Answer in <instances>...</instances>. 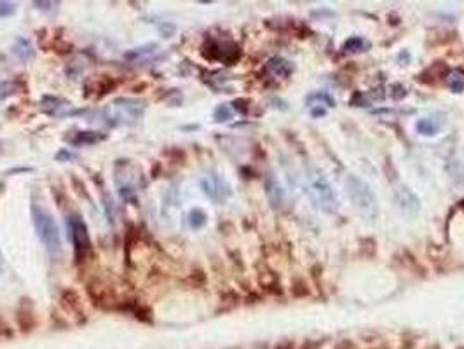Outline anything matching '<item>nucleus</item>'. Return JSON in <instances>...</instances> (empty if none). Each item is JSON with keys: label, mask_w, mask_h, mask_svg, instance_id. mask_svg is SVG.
Wrapping results in <instances>:
<instances>
[{"label": "nucleus", "mask_w": 464, "mask_h": 349, "mask_svg": "<svg viewBox=\"0 0 464 349\" xmlns=\"http://www.w3.org/2000/svg\"><path fill=\"white\" fill-rule=\"evenodd\" d=\"M307 189L311 194L312 201L320 210L326 213H335L339 210V199L335 194L333 187L328 182V178L323 175V171L316 166H307Z\"/></svg>", "instance_id": "f257e3e1"}, {"label": "nucleus", "mask_w": 464, "mask_h": 349, "mask_svg": "<svg viewBox=\"0 0 464 349\" xmlns=\"http://www.w3.org/2000/svg\"><path fill=\"white\" fill-rule=\"evenodd\" d=\"M346 191L356 211L368 222H375L379 216V205L375 199L372 189L368 183H365L361 178L351 175L346 178Z\"/></svg>", "instance_id": "f03ea898"}, {"label": "nucleus", "mask_w": 464, "mask_h": 349, "mask_svg": "<svg viewBox=\"0 0 464 349\" xmlns=\"http://www.w3.org/2000/svg\"><path fill=\"white\" fill-rule=\"evenodd\" d=\"M32 220H33L35 232H37L39 240L42 241V245L52 255H58L61 251V234H60L58 224L52 218V215L49 211L41 208V206L32 205Z\"/></svg>", "instance_id": "7ed1b4c3"}, {"label": "nucleus", "mask_w": 464, "mask_h": 349, "mask_svg": "<svg viewBox=\"0 0 464 349\" xmlns=\"http://www.w3.org/2000/svg\"><path fill=\"white\" fill-rule=\"evenodd\" d=\"M66 227H68V236L75 250V257L77 260H84L87 251L91 250V240L86 222L79 213H70L66 216Z\"/></svg>", "instance_id": "20e7f679"}, {"label": "nucleus", "mask_w": 464, "mask_h": 349, "mask_svg": "<svg viewBox=\"0 0 464 349\" xmlns=\"http://www.w3.org/2000/svg\"><path fill=\"white\" fill-rule=\"evenodd\" d=\"M145 112V101L141 100H133V98H119L112 103V107H108V122L110 119H117L116 122H129L136 121L143 116Z\"/></svg>", "instance_id": "39448f33"}, {"label": "nucleus", "mask_w": 464, "mask_h": 349, "mask_svg": "<svg viewBox=\"0 0 464 349\" xmlns=\"http://www.w3.org/2000/svg\"><path fill=\"white\" fill-rule=\"evenodd\" d=\"M206 60L222 61L224 65H234L241 58V49L231 41H211L202 47Z\"/></svg>", "instance_id": "423d86ee"}, {"label": "nucleus", "mask_w": 464, "mask_h": 349, "mask_svg": "<svg viewBox=\"0 0 464 349\" xmlns=\"http://www.w3.org/2000/svg\"><path fill=\"white\" fill-rule=\"evenodd\" d=\"M393 197L396 201V206L400 208V211L406 216H417L419 211H421V201L415 196L414 191L406 185H396L395 191H393Z\"/></svg>", "instance_id": "0eeeda50"}, {"label": "nucleus", "mask_w": 464, "mask_h": 349, "mask_svg": "<svg viewBox=\"0 0 464 349\" xmlns=\"http://www.w3.org/2000/svg\"><path fill=\"white\" fill-rule=\"evenodd\" d=\"M201 187H202V192L215 203H222V201H225V197L229 196L227 183H225L224 178H220L216 173H208L205 178L201 180Z\"/></svg>", "instance_id": "6e6552de"}, {"label": "nucleus", "mask_w": 464, "mask_h": 349, "mask_svg": "<svg viewBox=\"0 0 464 349\" xmlns=\"http://www.w3.org/2000/svg\"><path fill=\"white\" fill-rule=\"evenodd\" d=\"M265 194H267V199L274 208H280L285 201V191H283L281 183L277 182L274 173H267V176H265Z\"/></svg>", "instance_id": "1a4fd4ad"}, {"label": "nucleus", "mask_w": 464, "mask_h": 349, "mask_svg": "<svg viewBox=\"0 0 464 349\" xmlns=\"http://www.w3.org/2000/svg\"><path fill=\"white\" fill-rule=\"evenodd\" d=\"M265 68H267L272 75H276V77H288V75L293 72V65H291L288 60L281 58V56H274V58L269 60L267 65H265Z\"/></svg>", "instance_id": "9d476101"}, {"label": "nucleus", "mask_w": 464, "mask_h": 349, "mask_svg": "<svg viewBox=\"0 0 464 349\" xmlns=\"http://www.w3.org/2000/svg\"><path fill=\"white\" fill-rule=\"evenodd\" d=\"M12 52H14V54L21 61H30V60H33V56H35L32 42H30L28 39H25V37H16L14 39V44H12Z\"/></svg>", "instance_id": "9b49d317"}, {"label": "nucleus", "mask_w": 464, "mask_h": 349, "mask_svg": "<svg viewBox=\"0 0 464 349\" xmlns=\"http://www.w3.org/2000/svg\"><path fill=\"white\" fill-rule=\"evenodd\" d=\"M107 136L103 133H96V131H79L77 135L72 138L73 145H92L98 143V141H103Z\"/></svg>", "instance_id": "f8f14e48"}, {"label": "nucleus", "mask_w": 464, "mask_h": 349, "mask_svg": "<svg viewBox=\"0 0 464 349\" xmlns=\"http://www.w3.org/2000/svg\"><path fill=\"white\" fill-rule=\"evenodd\" d=\"M445 81H447V86L450 87V91L462 93L464 91V70H461V68L450 70L447 74V77H445Z\"/></svg>", "instance_id": "ddd939ff"}, {"label": "nucleus", "mask_w": 464, "mask_h": 349, "mask_svg": "<svg viewBox=\"0 0 464 349\" xmlns=\"http://www.w3.org/2000/svg\"><path fill=\"white\" fill-rule=\"evenodd\" d=\"M157 44L152 42V44H147V46H141V47H136V49H133L129 52H126L124 58L129 60V61H138V60H143V58H149V56H152L154 52L157 51Z\"/></svg>", "instance_id": "4468645a"}, {"label": "nucleus", "mask_w": 464, "mask_h": 349, "mask_svg": "<svg viewBox=\"0 0 464 349\" xmlns=\"http://www.w3.org/2000/svg\"><path fill=\"white\" fill-rule=\"evenodd\" d=\"M366 47H368V42L365 41L363 37H351V39H347L346 41V44H344V52H349V54H356V52H361V51H365Z\"/></svg>", "instance_id": "2eb2a0df"}, {"label": "nucleus", "mask_w": 464, "mask_h": 349, "mask_svg": "<svg viewBox=\"0 0 464 349\" xmlns=\"http://www.w3.org/2000/svg\"><path fill=\"white\" fill-rule=\"evenodd\" d=\"M63 105H65V101L61 98H56V96H44L41 100V108L46 114H51V116L58 112V108L63 107Z\"/></svg>", "instance_id": "dca6fc26"}, {"label": "nucleus", "mask_w": 464, "mask_h": 349, "mask_svg": "<svg viewBox=\"0 0 464 349\" xmlns=\"http://www.w3.org/2000/svg\"><path fill=\"white\" fill-rule=\"evenodd\" d=\"M415 127H417V131H419V133H421V135L431 136V135L438 133V124H436V122L433 121V119H430V117L419 119L417 124H415Z\"/></svg>", "instance_id": "f3484780"}, {"label": "nucleus", "mask_w": 464, "mask_h": 349, "mask_svg": "<svg viewBox=\"0 0 464 349\" xmlns=\"http://www.w3.org/2000/svg\"><path fill=\"white\" fill-rule=\"evenodd\" d=\"M206 213L202 210H199V208H194L191 213H189V224H191V227L192 229H201V227H205V224H206Z\"/></svg>", "instance_id": "a211bd4d"}, {"label": "nucleus", "mask_w": 464, "mask_h": 349, "mask_svg": "<svg viewBox=\"0 0 464 349\" xmlns=\"http://www.w3.org/2000/svg\"><path fill=\"white\" fill-rule=\"evenodd\" d=\"M20 86H17L16 81H2L0 82V100H6L9 96L16 95Z\"/></svg>", "instance_id": "6ab92c4d"}, {"label": "nucleus", "mask_w": 464, "mask_h": 349, "mask_svg": "<svg viewBox=\"0 0 464 349\" xmlns=\"http://www.w3.org/2000/svg\"><path fill=\"white\" fill-rule=\"evenodd\" d=\"M318 101V103L320 105H328V107H333V98H331L330 95H326V93H314V95H311V96H307V103H309V107H312V105H314Z\"/></svg>", "instance_id": "aec40b11"}, {"label": "nucleus", "mask_w": 464, "mask_h": 349, "mask_svg": "<svg viewBox=\"0 0 464 349\" xmlns=\"http://www.w3.org/2000/svg\"><path fill=\"white\" fill-rule=\"evenodd\" d=\"M234 116L232 108L229 107V105H218V107L215 108L213 112V117L216 122H225V121H231Z\"/></svg>", "instance_id": "412c9836"}, {"label": "nucleus", "mask_w": 464, "mask_h": 349, "mask_svg": "<svg viewBox=\"0 0 464 349\" xmlns=\"http://www.w3.org/2000/svg\"><path fill=\"white\" fill-rule=\"evenodd\" d=\"M16 12V4L12 2H0V17H9Z\"/></svg>", "instance_id": "4be33fe9"}, {"label": "nucleus", "mask_w": 464, "mask_h": 349, "mask_svg": "<svg viewBox=\"0 0 464 349\" xmlns=\"http://www.w3.org/2000/svg\"><path fill=\"white\" fill-rule=\"evenodd\" d=\"M391 89H393L391 96L395 100H401V98H405V96H406V89H405L403 86H401V84H396V86H393Z\"/></svg>", "instance_id": "5701e85b"}, {"label": "nucleus", "mask_w": 464, "mask_h": 349, "mask_svg": "<svg viewBox=\"0 0 464 349\" xmlns=\"http://www.w3.org/2000/svg\"><path fill=\"white\" fill-rule=\"evenodd\" d=\"M72 157H73V154L68 152V150H60V152L56 154V159H58V161H63V159H72Z\"/></svg>", "instance_id": "b1692460"}, {"label": "nucleus", "mask_w": 464, "mask_h": 349, "mask_svg": "<svg viewBox=\"0 0 464 349\" xmlns=\"http://www.w3.org/2000/svg\"><path fill=\"white\" fill-rule=\"evenodd\" d=\"M335 349H356V346L352 342H349V341H342Z\"/></svg>", "instance_id": "393cba45"}, {"label": "nucleus", "mask_w": 464, "mask_h": 349, "mask_svg": "<svg viewBox=\"0 0 464 349\" xmlns=\"http://www.w3.org/2000/svg\"><path fill=\"white\" fill-rule=\"evenodd\" d=\"M35 6H37L39 9H44V11H46V9H49V6H54V4H52V2H35Z\"/></svg>", "instance_id": "a878e982"}, {"label": "nucleus", "mask_w": 464, "mask_h": 349, "mask_svg": "<svg viewBox=\"0 0 464 349\" xmlns=\"http://www.w3.org/2000/svg\"><path fill=\"white\" fill-rule=\"evenodd\" d=\"M276 349H293V344H291V342H283Z\"/></svg>", "instance_id": "bb28decb"}, {"label": "nucleus", "mask_w": 464, "mask_h": 349, "mask_svg": "<svg viewBox=\"0 0 464 349\" xmlns=\"http://www.w3.org/2000/svg\"><path fill=\"white\" fill-rule=\"evenodd\" d=\"M300 349H318V344H314V342H306Z\"/></svg>", "instance_id": "cd10ccee"}, {"label": "nucleus", "mask_w": 464, "mask_h": 349, "mask_svg": "<svg viewBox=\"0 0 464 349\" xmlns=\"http://www.w3.org/2000/svg\"><path fill=\"white\" fill-rule=\"evenodd\" d=\"M2 269H4V257H2V253H0V272H2Z\"/></svg>", "instance_id": "c85d7f7f"}, {"label": "nucleus", "mask_w": 464, "mask_h": 349, "mask_svg": "<svg viewBox=\"0 0 464 349\" xmlns=\"http://www.w3.org/2000/svg\"><path fill=\"white\" fill-rule=\"evenodd\" d=\"M374 349H386V347H374Z\"/></svg>", "instance_id": "c756f323"}]
</instances>
